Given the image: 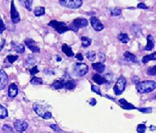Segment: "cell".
<instances>
[{"label": "cell", "instance_id": "6da1fadb", "mask_svg": "<svg viewBox=\"0 0 156 133\" xmlns=\"http://www.w3.org/2000/svg\"><path fill=\"white\" fill-rule=\"evenodd\" d=\"M156 88V82L153 80H145V81L139 82L136 84V91L139 93H150Z\"/></svg>", "mask_w": 156, "mask_h": 133}, {"label": "cell", "instance_id": "7a4b0ae2", "mask_svg": "<svg viewBox=\"0 0 156 133\" xmlns=\"http://www.w3.org/2000/svg\"><path fill=\"white\" fill-rule=\"evenodd\" d=\"M33 109L35 113L41 117L43 119H51L52 118V113L51 111H49L46 107H44L43 105H41L40 104L34 103L33 105Z\"/></svg>", "mask_w": 156, "mask_h": 133}, {"label": "cell", "instance_id": "3957f363", "mask_svg": "<svg viewBox=\"0 0 156 133\" xmlns=\"http://www.w3.org/2000/svg\"><path fill=\"white\" fill-rule=\"evenodd\" d=\"M48 25L50 27L53 28L54 30L58 34H64L65 32L68 31L69 30V26H68L65 22H62V21H58V20H52L49 22Z\"/></svg>", "mask_w": 156, "mask_h": 133}, {"label": "cell", "instance_id": "277c9868", "mask_svg": "<svg viewBox=\"0 0 156 133\" xmlns=\"http://www.w3.org/2000/svg\"><path fill=\"white\" fill-rule=\"evenodd\" d=\"M89 25V22H88V20H86L85 18H76L75 20H73V21L72 22L69 26V30H73L74 32H77L78 30L80 29H82V28H85L86 26H88Z\"/></svg>", "mask_w": 156, "mask_h": 133}, {"label": "cell", "instance_id": "5b68a950", "mask_svg": "<svg viewBox=\"0 0 156 133\" xmlns=\"http://www.w3.org/2000/svg\"><path fill=\"white\" fill-rule=\"evenodd\" d=\"M127 85V80L124 76H120L119 79H117L116 83L115 84L114 87H113V91L115 96H119L121 95L124 91L125 90Z\"/></svg>", "mask_w": 156, "mask_h": 133}, {"label": "cell", "instance_id": "8992f818", "mask_svg": "<svg viewBox=\"0 0 156 133\" xmlns=\"http://www.w3.org/2000/svg\"><path fill=\"white\" fill-rule=\"evenodd\" d=\"M58 2L62 7L69 9H77L83 4L82 0H59Z\"/></svg>", "mask_w": 156, "mask_h": 133}, {"label": "cell", "instance_id": "52a82bcc", "mask_svg": "<svg viewBox=\"0 0 156 133\" xmlns=\"http://www.w3.org/2000/svg\"><path fill=\"white\" fill-rule=\"evenodd\" d=\"M73 72L78 77L85 76L89 72V66L85 63H76L74 67Z\"/></svg>", "mask_w": 156, "mask_h": 133}, {"label": "cell", "instance_id": "ba28073f", "mask_svg": "<svg viewBox=\"0 0 156 133\" xmlns=\"http://www.w3.org/2000/svg\"><path fill=\"white\" fill-rule=\"evenodd\" d=\"M24 43L28 48L34 53H39L40 52V47L37 45V42L31 38H26L24 40Z\"/></svg>", "mask_w": 156, "mask_h": 133}, {"label": "cell", "instance_id": "9c48e42d", "mask_svg": "<svg viewBox=\"0 0 156 133\" xmlns=\"http://www.w3.org/2000/svg\"><path fill=\"white\" fill-rule=\"evenodd\" d=\"M10 14H11V20L14 24H17L20 21V14L18 13V11L16 10V6H15L14 1L12 0L11 2V11H10Z\"/></svg>", "mask_w": 156, "mask_h": 133}, {"label": "cell", "instance_id": "30bf717a", "mask_svg": "<svg viewBox=\"0 0 156 133\" xmlns=\"http://www.w3.org/2000/svg\"><path fill=\"white\" fill-rule=\"evenodd\" d=\"M14 128L18 132H24L28 128V123L24 120L17 119L14 122Z\"/></svg>", "mask_w": 156, "mask_h": 133}, {"label": "cell", "instance_id": "8fae6325", "mask_svg": "<svg viewBox=\"0 0 156 133\" xmlns=\"http://www.w3.org/2000/svg\"><path fill=\"white\" fill-rule=\"evenodd\" d=\"M90 24H91V26L93 27V29L96 31H101L104 29V25L101 22V20L98 19L96 17H91L90 19Z\"/></svg>", "mask_w": 156, "mask_h": 133}, {"label": "cell", "instance_id": "7c38bea8", "mask_svg": "<svg viewBox=\"0 0 156 133\" xmlns=\"http://www.w3.org/2000/svg\"><path fill=\"white\" fill-rule=\"evenodd\" d=\"M64 80V85H63V88L66 90H73L76 88V82L74 79H71L70 77L68 76V79H65L64 77L63 78Z\"/></svg>", "mask_w": 156, "mask_h": 133}, {"label": "cell", "instance_id": "4fadbf2b", "mask_svg": "<svg viewBox=\"0 0 156 133\" xmlns=\"http://www.w3.org/2000/svg\"><path fill=\"white\" fill-rule=\"evenodd\" d=\"M8 83V76L3 69H0V91L4 89Z\"/></svg>", "mask_w": 156, "mask_h": 133}, {"label": "cell", "instance_id": "5bb4252c", "mask_svg": "<svg viewBox=\"0 0 156 133\" xmlns=\"http://www.w3.org/2000/svg\"><path fill=\"white\" fill-rule=\"evenodd\" d=\"M116 103L118 104L122 109H128V110H130V109H136V107H135L133 104L128 102V101L124 98L119 99Z\"/></svg>", "mask_w": 156, "mask_h": 133}, {"label": "cell", "instance_id": "9a60e30c", "mask_svg": "<svg viewBox=\"0 0 156 133\" xmlns=\"http://www.w3.org/2000/svg\"><path fill=\"white\" fill-rule=\"evenodd\" d=\"M11 45H12V48L14 50L15 52H17V53H20V54H22L25 52V47L24 45H23L22 43H19V42H15L12 41L11 42Z\"/></svg>", "mask_w": 156, "mask_h": 133}, {"label": "cell", "instance_id": "2e32d148", "mask_svg": "<svg viewBox=\"0 0 156 133\" xmlns=\"http://www.w3.org/2000/svg\"><path fill=\"white\" fill-rule=\"evenodd\" d=\"M146 40H147V43H146V47H144V51H151L154 47V39L151 35H148L146 37Z\"/></svg>", "mask_w": 156, "mask_h": 133}, {"label": "cell", "instance_id": "e0dca14e", "mask_svg": "<svg viewBox=\"0 0 156 133\" xmlns=\"http://www.w3.org/2000/svg\"><path fill=\"white\" fill-rule=\"evenodd\" d=\"M18 91H19V89H18L16 84H10L9 87H8V96L9 97H11V98L16 97L18 95Z\"/></svg>", "mask_w": 156, "mask_h": 133}, {"label": "cell", "instance_id": "ac0fdd59", "mask_svg": "<svg viewBox=\"0 0 156 133\" xmlns=\"http://www.w3.org/2000/svg\"><path fill=\"white\" fill-rule=\"evenodd\" d=\"M92 67L98 74H102L105 71V69H106V65L102 62L92 63Z\"/></svg>", "mask_w": 156, "mask_h": 133}, {"label": "cell", "instance_id": "d6986e66", "mask_svg": "<svg viewBox=\"0 0 156 133\" xmlns=\"http://www.w3.org/2000/svg\"><path fill=\"white\" fill-rule=\"evenodd\" d=\"M92 79L94 81V83L98 84V85H103V84L107 83V80L105 79L104 76H102L99 74H94L93 75Z\"/></svg>", "mask_w": 156, "mask_h": 133}, {"label": "cell", "instance_id": "ffe728a7", "mask_svg": "<svg viewBox=\"0 0 156 133\" xmlns=\"http://www.w3.org/2000/svg\"><path fill=\"white\" fill-rule=\"evenodd\" d=\"M124 57L128 62H131V63H137L138 62V60H137L136 56L131 52H124Z\"/></svg>", "mask_w": 156, "mask_h": 133}, {"label": "cell", "instance_id": "44dd1931", "mask_svg": "<svg viewBox=\"0 0 156 133\" xmlns=\"http://www.w3.org/2000/svg\"><path fill=\"white\" fill-rule=\"evenodd\" d=\"M61 49H62V52H63L68 57H74V52H73V51L72 50V47H71L70 46H68V44L64 43V44L62 46V47H61Z\"/></svg>", "mask_w": 156, "mask_h": 133}, {"label": "cell", "instance_id": "7402d4cb", "mask_svg": "<svg viewBox=\"0 0 156 133\" xmlns=\"http://www.w3.org/2000/svg\"><path fill=\"white\" fill-rule=\"evenodd\" d=\"M63 85H64V80H63V79H61L55 80L53 83L51 84V87L55 90H59V89L63 88Z\"/></svg>", "mask_w": 156, "mask_h": 133}, {"label": "cell", "instance_id": "603a6c76", "mask_svg": "<svg viewBox=\"0 0 156 133\" xmlns=\"http://www.w3.org/2000/svg\"><path fill=\"white\" fill-rule=\"evenodd\" d=\"M156 61V52H153L150 55H146V56H144L141 59V61L144 65H146V63H148L149 61Z\"/></svg>", "mask_w": 156, "mask_h": 133}, {"label": "cell", "instance_id": "cb8c5ba5", "mask_svg": "<svg viewBox=\"0 0 156 133\" xmlns=\"http://www.w3.org/2000/svg\"><path fill=\"white\" fill-rule=\"evenodd\" d=\"M21 4L26 8L29 12L32 11V6H33V1L34 0H19Z\"/></svg>", "mask_w": 156, "mask_h": 133}, {"label": "cell", "instance_id": "d4e9b609", "mask_svg": "<svg viewBox=\"0 0 156 133\" xmlns=\"http://www.w3.org/2000/svg\"><path fill=\"white\" fill-rule=\"evenodd\" d=\"M118 39L122 42V43H124V44H126L129 42V41L130 40V38L129 37V35H127V34H124V33H121V34H119L118 36Z\"/></svg>", "mask_w": 156, "mask_h": 133}, {"label": "cell", "instance_id": "484cf974", "mask_svg": "<svg viewBox=\"0 0 156 133\" xmlns=\"http://www.w3.org/2000/svg\"><path fill=\"white\" fill-rule=\"evenodd\" d=\"M45 13H46V10H45L44 7H37L34 9V15L37 17H39L45 15Z\"/></svg>", "mask_w": 156, "mask_h": 133}, {"label": "cell", "instance_id": "4316f807", "mask_svg": "<svg viewBox=\"0 0 156 133\" xmlns=\"http://www.w3.org/2000/svg\"><path fill=\"white\" fill-rule=\"evenodd\" d=\"M80 39L81 40L82 42V47H90L91 42H92V39H90V38L85 37V36H81L80 37Z\"/></svg>", "mask_w": 156, "mask_h": 133}, {"label": "cell", "instance_id": "83f0119b", "mask_svg": "<svg viewBox=\"0 0 156 133\" xmlns=\"http://www.w3.org/2000/svg\"><path fill=\"white\" fill-rule=\"evenodd\" d=\"M8 116V112H7V109L3 107L2 105H0V118L1 119H4L7 118Z\"/></svg>", "mask_w": 156, "mask_h": 133}, {"label": "cell", "instance_id": "f1b7e54d", "mask_svg": "<svg viewBox=\"0 0 156 133\" xmlns=\"http://www.w3.org/2000/svg\"><path fill=\"white\" fill-rule=\"evenodd\" d=\"M85 57H87V59L90 61L94 62L96 59V53L94 51H90V52H87L85 53Z\"/></svg>", "mask_w": 156, "mask_h": 133}, {"label": "cell", "instance_id": "f546056e", "mask_svg": "<svg viewBox=\"0 0 156 133\" xmlns=\"http://www.w3.org/2000/svg\"><path fill=\"white\" fill-rule=\"evenodd\" d=\"M30 83H31L32 85H42L44 83L42 79H41V78L34 77V78L30 80Z\"/></svg>", "mask_w": 156, "mask_h": 133}, {"label": "cell", "instance_id": "4dcf8cb0", "mask_svg": "<svg viewBox=\"0 0 156 133\" xmlns=\"http://www.w3.org/2000/svg\"><path fill=\"white\" fill-rule=\"evenodd\" d=\"M122 9L119 8H112L111 10V16L112 17H119L121 15Z\"/></svg>", "mask_w": 156, "mask_h": 133}, {"label": "cell", "instance_id": "1f68e13d", "mask_svg": "<svg viewBox=\"0 0 156 133\" xmlns=\"http://www.w3.org/2000/svg\"><path fill=\"white\" fill-rule=\"evenodd\" d=\"M105 79H106V80H107V83H108V87H109L111 85H112V83H113V74H112V73H107V74H106L104 75Z\"/></svg>", "mask_w": 156, "mask_h": 133}, {"label": "cell", "instance_id": "d6a6232c", "mask_svg": "<svg viewBox=\"0 0 156 133\" xmlns=\"http://www.w3.org/2000/svg\"><path fill=\"white\" fill-rule=\"evenodd\" d=\"M91 91H92L93 92H94V93L98 94V95H99L100 96H103L102 91H101V89H100V87L98 86L91 85Z\"/></svg>", "mask_w": 156, "mask_h": 133}, {"label": "cell", "instance_id": "836d02e7", "mask_svg": "<svg viewBox=\"0 0 156 133\" xmlns=\"http://www.w3.org/2000/svg\"><path fill=\"white\" fill-rule=\"evenodd\" d=\"M146 73H147V74L150 75V76H156V65L149 67L148 69H147Z\"/></svg>", "mask_w": 156, "mask_h": 133}, {"label": "cell", "instance_id": "e575fe53", "mask_svg": "<svg viewBox=\"0 0 156 133\" xmlns=\"http://www.w3.org/2000/svg\"><path fill=\"white\" fill-rule=\"evenodd\" d=\"M146 130V126L145 123H141V124H138L137 127H136V131L138 133H144Z\"/></svg>", "mask_w": 156, "mask_h": 133}, {"label": "cell", "instance_id": "d590c367", "mask_svg": "<svg viewBox=\"0 0 156 133\" xmlns=\"http://www.w3.org/2000/svg\"><path fill=\"white\" fill-rule=\"evenodd\" d=\"M19 57L18 56H7V61L9 62L10 65L13 64L16 60H18Z\"/></svg>", "mask_w": 156, "mask_h": 133}, {"label": "cell", "instance_id": "8d00e7d4", "mask_svg": "<svg viewBox=\"0 0 156 133\" xmlns=\"http://www.w3.org/2000/svg\"><path fill=\"white\" fill-rule=\"evenodd\" d=\"M136 109L143 113H152V108L151 107H147V108H136Z\"/></svg>", "mask_w": 156, "mask_h": 133}, {"label": "cell", "instance_id": "74e56055", "mask_svg": "<svg viewBox=\"0 0 156 133\" xmlns=\"http://www.w3.org/2000/svg\"><path fill=\"white\" fill-rule=\"evenodd\" d=\"M35 62H36V60L33 56H29L28 57L26 61V63L28 65H33L35 64Z\"/></svg>", "mask_w": 156, "mask_h": 133}, {"label": "cell", "instance_id": "f35d334b", "mask_svg": "<svg viewBox=\"0 0 156 133\" xmlns=\"http://www.w3.org/2000/svg\"><path fill=\"white\" fill-rule=\"evenodd\" d=\"M29 74H31L32 76H34V75H35L36 74H37L39 72V69L38 68H37V65H34L32 69H29Z\"/></svg>", "mask_w": 156, "mask_h": 133}, {"label": "cell", "instance_id": "ab89813d", "mask_svg": "<svg viewBox=\"0 0 156 133\" xmlns=\"http://www.w3.org/2000/svg\"><path fill=\"white\" fill-rule=\"evenodd\" d=\"M2 131H4V132H13V131H14L13 128H12V127H10L9 125L2 126Z\"/></svg>", "mask_w": 156, "mask_h": 133}, {"label": "cell", "instance_id": "60d3db41", "mask_svg": "<svg viewBox=\"0 0 156 133\" xmlns=\"http://www.w3.org/2000/svg\"><path fill=\"white\" fill-rule=\"evenodd\" d=\"M98 58H99L100 61L102 62V63H104L106 61V55L103 52H99L98 53Z\"/></svg>", "mask_w": 156, "mask_h": 133}, {"label": "cell", "instance_id": "b9f144b4", "mask_svg": "<svg viewBox=\"0 0 156 133\" xmlns=\"http://www.w3.org/2000/svg\"><path fill=\"white\" fill-rule=\"evenodd\" d=\"M50 127H51L53 131H58H58H61V129L57 124H51V125H50Z\"/></svg>", "mask_w": 156, "mask_h": 133}, {"label": "cell", "instance_id": "7bdbcfd3", "mask_svg": "<svg viewBox=\"0 0 156 133\" xmlns=\"http://www.w3.org/2000/svg\"><path fill=\"white\" fill-rule=\"evenodd\" d=\"M137 8H140V9H144V10H146V9H148L149 8L144 3H139L138 4H137Z\"/></svg>", "mask_w": 156, "mask_h": 133}, {"label": "cell", "instance_id": "ee69618b", "mask_svg": "<svg viewBox=\"0 0 156 133\" xmlns=\"http://www.w3.org/2000/svg\"><path fill=\"white\" fill-rule=\"evenodd\" d=\"M76 58L78 61H82L83 60H84V57H83V55L81 53H77V54L76 55Z\"/></svg>", "mask_w": 156, "mask_h": 133}, {"label": "cell", "instance_id": "f6af8a7d", "mask_svg": "<svg viewBox=\"0 0 156 133\" xmlns=\"http://www.w3.org/2000/svg\"><path fill=\"white\" fill-rule=\"evenodd\" d=\"M44 73L46 74H50V75H54L55 74V72L53 71V70H51V69H46L44 70Z\"/></svg>", "mask_w": 156, "mask_h": 133}, {"label": "cell", "instance_id": "bcb514c9", "mask_svg": "<svg viewBox=\"0 0 156 133\" xmlns=\"http://www.w3.org/2000/svg\"><path fill=\"white\" fill-rule=\"evenodd\" d=\"M96 104H97V101H96V99L94 98H91L90 101V105L91 106H94L96 105Z\"/></svg>", "mask_w": 156, "mask_h": 133}, {"label": "cell", "instance_id": "7dc6e473", "mask_svg": "<svg viewBox=\"0 0 156 133\" xmlns=\"http://www.w3.org/2000/svg\"><path fill=\"white\" fill-rule=\"evenodd\" d=\"M132 81L135 84H136L137 83H139V82H140V79H139V78L137 76H133V78H132Z\"/></svg>", "mask_w": 156, "mask_h": 133}, {"label": "cell", "instance_id": "c3c4849f", "mask_svg": "<svg viewBox=\"0 0 156 133\" xmlns=\"http://www.w3.org/2000/svg\"><path fill=\"white\" fill-rule=\"evenodd\" d=\"M105 97H107V98L110 99V100H112V101H113L114 102H116V100H115L114 97H112V96H110L109 95H105Z\"/></svg>", "mask_w": 156, "mask_h": 133}, {"label": "cell", "instance_id": "681fc988", "mask_svg": "<svg viewBox=\"0 0 156 133\" xmlns=\"http://www.w3.org/2000/svg\"><path fill=\"white\" fill-rule=\"evenodd\" d=\"M5 42H6V41H5V40H2V44L0 45V52L2 51V48H3V47H4V46H5Z\"/></svg>", "mask_w": 156, "mask_h": 133}, {"label": "cell", "instance_id": "f907efd6", "mask_svg": "<svg viewBox=\"0 0 156 133\" xmlns=\"http://www.w3.org/2000/svg\"><path fill=\"white\" fill-rule=\"evenodd\" d=\"M150 129H151V131H154V130H156V127H154V126H152V125H151V127H150Z\"/></svg>", "mask_w": 156, "mask_h": 133}, {"label": "cell", "instance_id": "816d5d0a", "mask_svg": "<svg viewBox=\"0 0 156 133\" xmlns=\"http://www.w3.org/2000/svg\"><path fill=\"white\" fill-rule=\"evenodd\" d=\"M61 60H62V58H61V57H58V58H57V61H60Z\"/></svg>", "mask_w": 156, "mask_h": 133}, {"label": "cell", "instance_id": "f5cc1de1", "mask_svg": "<svg viewBox=\"0 0 156 133\" xmlns=\"http://www.w3.org/2000/svg\"><path fill=\"white\" fill-rule=\"evenodd\" d=\"M153 99H156V94H155V95H154V97H153Z\"/></svg>", "mask_w": 156, "mask_h": 133}]
</instances>
